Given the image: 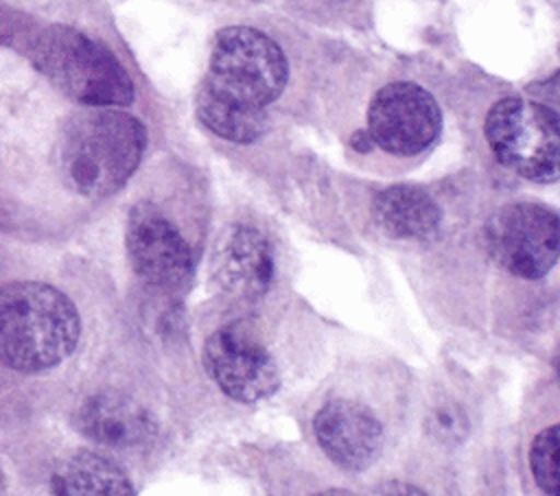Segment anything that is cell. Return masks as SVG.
<instances>
[{
	"mask_svg": "<svg viewBox=\"0 0 560 496\" xmlns=\"http://www.w3.org/2000/svg\"><path fill=\"white\" fill-rule=\"evenodd\" d=\"M147 133L140 120L116 109H90L63 122L55 144L63 184L88 199L114 194L140 164Z\"/></svg>",
	"mask_w": 560,
	"mask_h": 496,
	"instance_id": "6da1fadb",
	"label": "cell"
},
{
	"mask_svg": "<svg viewBox=\"0 0 560 496\" xmlns=\"http://www.w3.org/2000/svg\"><path fill=\"white\" fill-rule=\"evenodd\" d=\"M81 323L74 304L42 282L0 288V363L15 371H42L72 354Z\"/></svg>",
	"mask_w": 560,
	"mask_h": 496,
	"instance_id": "7a4b0ae2",
	"label": "cell"
},
{
	"mask_svg": "<svg viewBox=\"0 0 560 496\" xmlns=\"http://www.w3.org/2000/svg\"><path fill=\"white\" fill-rule=\"evenodd\" d=\"M287 83L280 46L249 26L223 28L212 44L203 90L234 105L265 111Z\"/></svg>",
	"mask_w": 560,
	"mask_h": 496,
	"instance_id": "3957f363",
	"label": "cell"
},
{
	"mask_svg": "<svg viewBox=\"0 0 560 496\" xmlns=\"http://www.w3.org/2000/svg\"><path fill=\"white\" fill-rule=\"evenodd\" d=\"M39 70L66 96L92 105H129L133 83L118 59L96 39L63 26H55L37 42Z\"/></svg>",
	"mask_w": 560,
	"mask_h": 496,
	"instance_id": "277c9868",
	"label": "cell"
},
{
	"mask_svg": "<svg viewBox=\"0 0 560 496\" xmlns=\"http://www.w3.org/2000/svg\"><path fill=\"white\" fill-rule=\"evenodd\" d=\"M497 160L516 175L549 184L560 179V114L538 101L501 98L486 118Z\"/></svg>",
	"mask_w": 560,
	"mask_h": 496,
	"instance_id": "5b68a950",
	"label": "cell"
},
{
	"mask_svg": "<svg viewBox=\"0 0 560 496\" xmlns=\"http://www.w3.org/2000/svg\"><path fill=\"white\" fill-rule=\"evenodd\" d=\"M486 238L503 269L536 280L560 258V214L538 203H512L490 219Z\"/></svg>",
	"mask_w": 560,
	"mask_h": 496,
	"instance_id": "8992f818",
	"label": "cell"
},
{
	"mask_svg": "<svg viewBox=\"0 0 560 496\" xmlns=\"http://www.w3.org/2000/svg\"><path fill=\"white\" fill-rule=\"evenodd\" d=\"M440 129L442 114L435 98L416 83L398 81L381 87L368 109L370 140L394 155L429 149Z\"/></svg>",
	"mask_w": 560,
	"mask_h": 496,
	"instance_id": "52a82bcc",
	"label": "cell"
},
{
	"mask_svg": "<svg viewBox=\"0 0 560 496\" xmlns=\"http://www.w3.org/2000/svg\"><path fill=\"white\" fill-rule=\"evenodd\" d=\"M206 369L223 393L238 402H256L278 387V369L267 350L238 328H221L203 350Z\"/></svg>",
	"mask_w": 560,
	"mask_h": 496,
	"instance_id": "ba28073f",
	"label": "cell"
},
{
	"mask_svg": "<svg viewBox=\"0 0 560 496\" xmlns=\"http://www.w3.org/2000/svg\"><path fill=\"white\" fill-rule=\"evenodd\" d=\"M127 251L133 271L149 284L173 288L192 269L190 247L177 227L155 208L136 205L127 221Z\"/></svg>",
	"mask_w": 560,
	"mask_h": 496,
	"instance_id": "9c48e42d",
	"label": "cell"
},
{
	"mask_svg": "<svg viewBox=\"0 0 560 496\" xmlns=\"http://www.w3.org/2000/svg\"><path fill=\"white\" fill-rule=\"evenodd\" d=\"M313 428L324 452L339 465L359 470L365 468L381 448V424L361 404L348 400H332L324 404Z\"/></svg>",
	"mask_w": 560,
	"mask_h": 496,
	"instance_id": "30bf717a",
	"label": "cell"
},
{
	"mask_svg": "<svg viewBox=\"0 0 560 496\" xmlns=\"http://www.w3.org/2000/svg\"><path fill=\"white\" fill-rule=\"evenodd\" d=\"M219 284L236 295H260L267 291L273 273L267 240L252 227L236 225L223 234L212 260Z\"/></svg>",
	"mask_w": 560,
	"mask_h": 496,
	"instance_id": "8fae6325",
	"label": "cell"
},
{
	"mask_svg": "<svg viewBox=\"0 0 560 496\" xmlns=\"http://www.w3.org/2000/svg\"><path fill=\"white\" fill-rule=\"evenodd\" d=\"M79 428L109 448H133L151 439L155 424L144 406L116 391L94 393L79 409Z\"/></svg>",
	"mask_w": 560,
	"mask_h": 496,
	"instance_id": "7c38bea8",
	"label": "cell"
},
{
	"mask_svg": "<svg viewBox=\"0 0 560 496\" xmlns=\"http://www.w3.org/2000/svg\"><path fill=\"white\" fill-rule=\"evenodd\" d=\"M48 496H133V485L114 461L79 452L57 468Z\"/></svg>",
	"mask_w": 560,
	"mask_h": 496,
	"instance_id": "4fadbf2b",
	"label": "cell"
},
{
	"mask_svg": "<svg viewBox=\"0 0 560 496\" xmlns=\"http://www.w3.org/2000/svg\"><path fill=\"white\" fill-rule=\"evenodd\" d=\"M376 223L396 238H429L440 225L435 201L420 188L394 186L383 190L374 201Z\"/></svg>",
	"mask_w": 560,
	"mask_h": 496,
	"instance_id": "5bb4252c",
	"label": "cell"
},
{
	"mask_svg": "<svg viewBox=\"0 0 560 496\" xmlns=\"http://www.w3.org/2000/svg\"><path fill=\"white\" fill-rule=\"evenodd\" d=\"M197 114L201 122L217 135L232 142H252L267 127V114L223 101L201 87L197 98Z\"/></svg>",
	"mask_w": 560,
	"mask_h": 496,
	"instance_id": "9a60e30c",
	"label": "cell"
},
{
	"mask_svg": "<svg viewBox=\"0 0 560 496\" xmlns=\"http://www.w3.org/2000/svg\"><path fill=\"white\" fill-rule=\"evenodd\" d=\"M529 468L545 494L560 496V424L545 428L534 437Z\"/></svg>",
	"mask_w": 560,
	"mask_h": 496,
	"instance_id": "2e32d148",
	"label": "cell"
},
{
	"mask_svg": "<svg viewBox=\"0 0 560 496\" xmlns=\"http://www.w3.org/2000/svg\"><path fill=\"white\" fill-rule=\"evenodd\" d=\"M529 92L534 94V98L538 103H542L545 107L560 114V70L553 72L549 79H545L540 83H534L529 87Z\"/></svg>",
	"mask_w": 560,
	"mask_h": 496,
	"instance_id": "e0dca14e",
	"label": "cell"
},
{
	"mask_svg": "<svg viewBox=\"0 0 560 496\" xmlns=\"http://www.w3.org/2000/svg\"><path fill=\"white\" fill-rule=\"evenodd\" d=\"M383 496H427L422 489L407 483H389Z\"/></svg>",
	"mask_w": 560,
	"mask_h": 496,
	"instance_id": "ac0fdd59",
	"label": "cell"
},
{
	"mask_svg": "<svg viewBox=\"0 0 560 496\" xmlns=\"http://www.w3.org/2000/svg\"><path fill=\"white\" fill-rule=\"evenodd\" d=\"M315 496H354V494L343 492V489H328V492H322V494H315Z\"/></svg>",
	"mask_w": 560,
	"mask_h": 496,
	"instance_id": "d6986e66",
	"label": "cell"
},
{
	"mask_svg": "<svg viewBox=\"0 0 560 496\" xmlns=\"http://www.w3.org/2000/svg\"><path fill=\"white\" fill-rule=\"evenodd\" d=\"M556 371H558V376H560V354L556 356Z\"/></svg>",
	"mask_w": 560,
	"mask_h": 496,
	"instance_id": "ffe728a7",
	"label": "cell"
}]
</instances>
